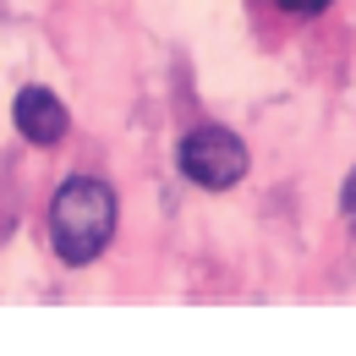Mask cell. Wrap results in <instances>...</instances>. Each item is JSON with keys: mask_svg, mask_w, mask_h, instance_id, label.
I'll return each mask as SVG.
<instances>
[{"mask_svg": "<svg viewBox=\"0 0 356 356\" xmlns=\"http://www.w3.org/2000/svg\"><path fill=\"white\" fill-rule=\"evenodd\" d=\"M115 192L99 176H66L49 197V247L66 268H88L115 241Z\"/></svg>", "mask_w": 356, "mask_h": 356, "instance_id": "6da1fadb", "label": "cell"}, {"mask_svg": "<svg viewBox=\"0 0 356 356\" xmlns=\"http://www.w3.org/2000/svg\"><path fill=\"white\" fill-rule=\"evenodd\" d=\"M176 165H181V176L192 181V186L225 192V186H236V181L247 176L252 159H247V143L236 132H225V127H197V132L181 137Z\"/></svg>", "mask_w": 356, "mask_h": 356, "instance_id": "7a4b0ae2", "label": "cell"}, {"mask_svg": "<svg viewBox=\"0 0 356 356\" xmlns=\"http://www.w3.org/2000/svg\"><path fill=\"white\" fill-rule=\"evenodd\" d=\"M11 121H17L22 143H33V148H55V143L66 137V127H72L66 104H60L49 88H39V83H28V88L17 93V104H11Z\"/></svg>", "mask_w": 356, "mask_h": 356, "instance_id": "3957f363", "label": "cell"}, {"mask_svg": "<svg viewBox=\"0 0 356 356\" xmlns=\"http://www.w3.org/2000/svg\"><path fill=\"white\" fill-rule=\"evenodd\" d=\"M340 214H346V220L356 225V170L346 176V186H340Z\"/></svg>", "mask_w": 356, "mask_h": 356, "instance_id": "277c9868", "label": "cell"}, {"mask_svg": "<svg viewBox=\"0 0 356 356\" xmlns=\"http://www.w3.org/2000/svg\"><path fill=\"white\" fill-rule=\"evenodd\" d=\"M280 11H296V17H307V0H274Z\"/></svg>", "mask_w": 356, "mask_h": 356, "instance_id": "5b68a950", "label": "cell"}, {"mask_svg": "<svg viewBox=\"0 0 356 356\" xmlns=\"http://www.w3.org/2000/svg\"><path fill=\"white\" fill-rule=\"evenodd\" d=\"M329 6H334V0H307V11H329Z\"/></svg>", "mask_w": 356, "mask_h": 356, "instance_id": "8992f818", "label": "cell"}]
</instances>
